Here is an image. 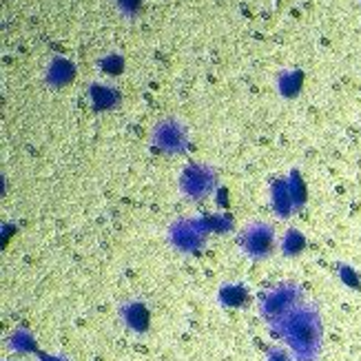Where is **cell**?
<instances>
[{"label":"cell","instance_id":"6","mask_svg":"<svg viewBox=\"0 0 361 361\" xmlns=\"http://www.w3.org/2000/svg\"><path fill=\"white\" fill-rule=\"evenodd\" d=\"M238 244L244 257L253 262H266L279 250V235L269 222H250L240 231Z\"/></svg>","mask_w":361,"mask_h":361},{"label":"cell","instance_id":"8","mask_svg":"<svg viewBox=\"0 0 361 361\" xmlns=\"http://www.w3.org/2000/svg\"><path fill=\"white\" fill-rule=\"evenodd\" d=\"M215 302L226 310H240L248 306L250 290L244 281H224L215 293Z\"/></svg>","mask_w":361,"mask_h":361},{"label":"cell","instance_id":"20","mask_svg":"<svg viewBox=\"0 0 361 361\" xmlns=\"http://www.w3.org/2000/svg\"><path fill=\"white\" fill-rule=\"evenodd\" d=\"M266 361H293V357L288 355V350H286V348L275 346V348H271V350H269V355H266Z\"/></svg>","mask_w":361,"mask_h":361},{"label":"cell","instance_id":"18","mask_svg":"<svg viewBox=\"0 0 361 361\" xmlns=\"http://www.w3.org/2000/svg\"><path fill=\"white\" fill-rule=\"evenodd\" d=\"M98 67L104 75L109 78H116L122 69H124V56L122 54H106L100 58L98 62Z\"/></svg>","mask_w":361,"mask_h":361},{"label":"cell","instance_id":"15","mask_svg":"<svg viewBox=\"0 0 361 361\" xmlns=\"http://www.w3.org/2000/svg\"><path fill=\"white\" fill-rule=\"evenodd\" d=\"M9 348L20 353V355H29V353H36V341L29 331H25V328H16L9 337Z\"/></svg>","mask_w":361,"mask_h":361},{"label":"cell","instance_id":"12","mask_svg":"<svg viewBox=\"0 0 361 361\" xmlns=\"http://www.w3.org/2000/svg\"><path fill=\"white\" fill-rule=\"evenodd\" d=\"M302 85H304V75L300 69H284L275 78V89L281 98H295L302 91Z\"/></svg>","mask_w":361,"mask_h":361},{"label":"cell","instance_id":"5","mask_svg":"<svg viewBox=\"0 0 361 361\" xmlns=\"http://www.w3.org/2000/svg\"><path fill=\"white\" fill-rule=\"evenodd\" d=\"M180 195L188 202H204L209 200L219 188L217 169L207 162H191L180 171L178 178Z\"/></svg>","mask_w":361,"mask_h":361},{"label":"cell","instance_id":"2","mask_svg":"<svg viewBox=\"0 0 361 361\" xmlns=\"http://www.w3.org/2000/svg\"><path fill=\"white\" fill-rule=\"evenodd\" d=\"M306 302L302 286L293 284V281H281V284L269 288L259 300V315L262 319L275 328L281 319H286L290 312Z\"/></svg>","mask_w":361,"mask_h":361},{"label":"cell","instance_id":"13","mask_svg":"<svg viewBox=\"0 0 361 361\" xmlns=\"http://www.w3.org/2000/svg\"><path fill=\"white\" fill-rule=\"evenodd\" d=\"M308 246L306 235L300 228H288L284 235L279 238V253L284 257H297L302 255Z\"/></svg>","mask_w":361,"mask_h":361},{"label":"cell","instance_id":"21","mask_svg":"<svg viewBox=\"0 0 361 361\" xmlns=\"http://www.w3.org/2000/svg\"><path fill=\"white\" fill-rule=\"evenodd\" d=\"M38 361H67V357H62V355H51V353H47V355H38Z\"/></svg>","mask_w":361,"mask_h":361},{"label":"cell","instance_id":"4","mask_svg":"<svg viewBox=\"0 0 361 361\" xmlns=\"http://www.w3.org/2000/svg\"><path fill=\"white\" fill-rule=\"evenodd\" d=\"M149 142L164 155H184L191 147V127L178 116L160 118L151 127Z\"/></svg>","mask_w":361,"mask_h":361},{"label":"cell","instance_id":"17","mask_svg":"<svg viewBox=\"0 0 361 361\" xmlns=\"http://www.w3.org/2000/svg\"><path fill=\"white\" fill-rule=\"evenodd\" d=\"M111 5L116 7V11L122 16V18L133 20L137 18L145 9V0H111Z\"/></svg>","mask_w":361,"mask_h":361},{"label":"cell","instance_id":"14","mask_svg":"<svg viewBox=\"0 0 361 361\" xmlns=\"http://www.w3.org/2000/svg\"><path fill=\"white\" fill-rule=\"evenodd\" d=\"M286 182H288V188H290V195H293L297 213L304 211V207L308 204V184H306V180L302 176V171L300 169H290L288 176H286Z\"/></svg>","mask_w":361,"mask_h":361},{"label":"cell","instance_id":"7","mask_svg":"<svg viewBox=\"0 0 361 361\" xmlns=\"http://www.w3.org/2000/svg\"><path fill=\"white\" fill-rule=\"evenodd\" d=\"M118 319L133 335H145L151 328V308L147 302L131 297L118 306Z\"/></svg>","mask_w":361,"mask_h":361},{"label":"cell","instance_id":"10","mask_svg":"<svg viewBox=\"0 0 361 361\" xmlns=\"http://www.w3.org/2000/svg\"><path fill=\"white\" fill-rule=\"evenodd\" d=\"M75 78V67L73 62L65 56H51L49 62H47L44 67V82L54 87V89H60V87H67L71 80Z\"/></svg>","mask_w":361,"mask_h":361},{"label":"cell","instance_id":"9","mask_svg":"<svg viewBox=\"0 0 361 361\" xmlns=\"http://www.w3.org/2000/svg\"><path fill=\"white\" fill-rule=\"evenodd\" d=\"M87 98H89V104L93 106V111H114L120 104V91L114 85L96 80L89 85Z\"/></svg>","mask_w":361,"mask_h":361},{"label":"cell","instance_id":"19","mask_svg":"<svg viewBox=\"0 0 361 361\" xmlns=\"http://www.w3.org/2000/svg\"><path fill=\"white\" fill-rule=\"evenodd\" d=\"M337 275H339V279H341V284H343V286H348V288H353V290H359V286H361V275L357 273L355 266H350V264H346V262H339V264H337Z\"/></svg>","mask_w":361,"mask_h":361},{"label":"cell","instance_id":"3","mask_svg":"<svg viewBox=\"0 0 361 361\" xmlns=\"http://www.w3.org/2000/svg\"><path fill=\"white\" fill-rule=\"evenodd\" d=\"M211 233L204 224L202 215H188L178 217L166 228V242L169 246L180 255H197L200 250L209 244Z\"/></svg>","mask_w":361,"mask_h":361},{"label":"cell","instance_id":"11","mask_svg":"<svg viewBox=\"0 0 361 361\" xmlns=\"http://www.w3.org/2000/svg\"><path fill=\"white\" fill-rule=\"evenodd\" d=\"M271 209L279 219H290L297 213L286 178H277L271 182Z\"/></svg>","mask_w":361,"mask_h":361},{"label":"cell","instance_id":"16","mask_svg":"<svg viewBox=\"0 0 361 361\" xmlns=\"http://www.w3.org/2000/svg\"><path fill=\"white\" fill-rule=\"evenodd\" d=\"M204 224H207L211 235H222L233 231V217L231 213H209V215H202Z\"/></svg>","mask_w":361,"mask_h":361},{"label":"cell","instance_id":"1","mask_svg":"<svg viewBox=\"0 0 361 361\" xmlns=\"http://www.w3.org/2000/svg\"><path fill=\"white\" fill-rule=\"evenodd\" d=\"M293 361H317L324 348V322L315 304H300L275 326Z\"/></svg>","mask_w":361,"mask_h":361}]
</instances>
